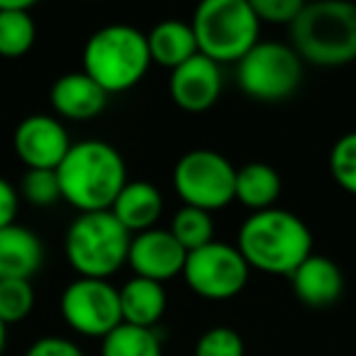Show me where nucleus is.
Segmentation results:
<instances>
[{
    "mask_svg": "<svg viewBox=\"0 0 356 356\" xmlns=\"http://www.w3.org/2000/svg\"><path fill=\"white\" fill-rule=\"evenodd\" d=\"M61 198L81 213L110 210L127 184L124 159L113 144L100 139L71 144L64 161L56 168Z\"/></svg>",
    "mask_w": 356,
    "mask_h": 356,
    "instance_id": "1",
    "label": "nucleus"
},
{
    "mask_svg": "<svg viewBox=\"0 0 356 356\" xmlns=\"http://www.w3.org/2000/svg\"><path fill=\"white\" fill-rule=\"evenodd\" d=\"M237 249L249 268L291 276L312 254V234L291 210L268 208L244 220L237 234Z\"/></svg>",
    "mask_w": 356,
    "mask_h": 356,
    "instance_id": "2",
    "label": "nucleus"
},
{
    "mask_svg": "<svg viewBox=\"0 0 356 356\" xmlns=\"http://www.w3.org/2000/svg\"><path fill=\"white\" fill-rule=\"evenodd\" d=\"M291 47L312 66L351 64L356 59V3L317 0L305 3L291 22Z\"/></svg>",
    "mask_w": 356,
    "mask_h": 356,
    "instance_id": "3",
    "label": "nucleus"
},
{
    "mask_svg": "<svg viewBox=\"0 0 356 356\" xmlns=\"http://www.w3.org/2000/svg\"><path fill=\"white\" fill-rule=\"evenodd\" d=\"M152 66L147 35L132 25H108L90 35L83 49V74L105 93H122L144 79Z\"/></svg>",
    "mask_w": 356,
    "mask_h": 356,
    "instance_id": "4",
    "label": "nucleus"
},
{
    "mask_svg": "<svg viewBox=\"0 0 356 356\" xmlns=\"http://www.w3.org/2000/svg\"><path fill=\"white\" fill-rule=\"evenodd\" d=\"M193 35L198 54L215 64L239 61L259 42V22L252 0H203L195 8Z\"/></svg>",
    "mask_w": 356,
    "mask_h": 356,
    "instance_id": "5",
    "label": "nucleus"
},
{
    "mask_svg": "<svg viewBox=\"0 0 356 356\" xmlns=\"http://www.w3.org/2000/svg\"><path fill=\"white\" fill-rule=\"evenodd\" d=\"M132 234L115 220L110 210L81 213L69 225L64 239L66 259L81 278H103L118 273L127 264Z\"/></svg>",
    "mask_w": 356,
    "mask_h": 356,
    "instance_id": "6",
    "label": "nucleus"
},
{
    "mask_svg": "<svg viewBox=\"0 0 356 356\" xmlns=\"http://www.w3.org/2000/svg\"><path fill=\"white\" fill-rule=\"evenodd\" d=\"M237 83L249 98L278 103L300 88L302 61L291 44L257 42L237 61Z\"/></svg>",
    "mask_w": 356,
    "mask_h": 356,
    "instance_id": "7",
    "label": "nucleus"
},
{
    "mask_svg": "<svg viewBox=\"0 0 356 356\" xmlns=\"http://www.w3.org/2000/svg\"><path fill=\"white\" fill-rule=\"evenodd\" d=\"M237 168L213 149L186 152L173 166V188L188 208L213 213L234 200Z\"/></svg>",
    "mask_w": 356,
    "mask_h": 356,
    "instance_id": "8",
    "label": "nucleus"
},
{
    "mask_svg": "<svg viewBox=\"0 0 356 356\" xmlns=\"http://www.w3.org/2000/svg\"><path fill=\"white\" fill-rule=\"evenodd\" d=\"M184 278L188 288L208 300H229L239 296L249 281V264L237 247L210 242L188 252L184 264Z\"/></svg>",
    "mask_w": 356,
    "mask_h": 356,
    "instance_id": "9",
    "label": "nucleus"
},
{
    "mask_svg": "<svg viewBox=\"0 0 356 356\" xmlns=\"http://www.w3.org/2000/svg\"><path fill=\"white\" fill-rule=\"evenodd\" d=\"M66 325L83 337H108L122 322L120 293L103 278H76L61 293Z\"/></svg>",
    "mask_w": 356,
    "mask_h": 356,
    "instance_id": "10",
    "label": "nucleus"
},
{
    "mask_svg": "<svg viewBox=\"0 0 356 356\" xmlns=\"http://www.w3.org/2000/svg\"><path fill=\"white\" fill-rule=\"evenodd\" d=\"M15 152L27 168H49L56 171L71 149L66 127L49 115H30L15 129Z\"/></svg>",
    "mask_w": 356,
    "mask_h": 356,
    "instance_id": "11",
    "label": "nucleus"
},
{
    "mask_svg": "<svg viewBox=\"0 0 356 356\" xmlns=\"http://www.w3.org/2000/svg\"><path fill=\"white\" fill-rule=\"evenodd\" d=\"M186 257H188V252L173 239L168 229L152 227L132 237L127 264L134 271V276L166 283L176 278L178 273H184Z\"/></svg>",
    "mask_w": 356,
    "mask_h": 356,
    "instance_id": "12",
    "label": "nucleus"
},
{
    "mask_svg": "<svg viewBox=\"0 0 356 356\" xmlns=\"http://www.w3.org/2000/svg\"><path fill=\"white\" fill-rule=\"evenodd\" d=\"M168 93L178 108L188 110V113H203V110L213 108L222 93L220 64L210 61L203 54H195L193 59L171 71Z\"/></svg>",
    "mask_w": 356,
    "mask_h": 356,
    "instance_id": "13",
    "label": "nucleus"
},
{
    "mask_svg": "<svg viewBox=\"0 0 356 356\" xmlns=\"http://www.w3.org/2000/svg\"><path fill=\"white\" fill-rule=\"evenodd\" d=\"M288 278H291L298 300L310 307H330L332 302L339 300L344 291L341 268L332 259L320 257V254H310Z\"/></svg>",
    "mask_w": 356,
    "mask_h": 356,
    "instance_id": "14",
    "label": "nucleus"
},
{
    "mask_svg": "<svg viewBox=\"0 0 356 356\" xmlns=\"http://www.w3.org/2000/svg\"><path fill=\"white\" fill-rule=\"evenodd\" d=\"M51 105L66 120H93L108 105V93L83 71H71L51 86Z\"/></svg>",
    "mask_w": 356,
    "mask_h": 356,
    "instance_id": "15",
    "label": "nucleus"
},
{
    "mask_svg": "<svg viewBox=\"0 0 356 356\" xmlns=\"http://www.w3.org/2000/svg\"><path fill=\"white\" fill-rule=\"evenodd\" d=\"M44 261V247L32 229L8 225L0 229V281L22 278L30 281Z\"/></svg>",
    "mask_w": 356,
    "mask_h": 356,
    "instance_id": "16",
    "label": "nucleus"
},
{
    "mask_svg": "<svg viewBox=\"0 0 356 356\" xmlns=\"http://www.w3.org/2000/svg\"><path fill=\"white\" fill-rule=\"evenodd\" d=\"M110 213L129 234H139L154 227L159 215L163 213V198L156 186L149 184V181H127L120 195L115 198Z\"/></svg>",
    "mask_w": 356,
    "mask_h": 356,
    "instance_id": "17",
    "label": "nucleus"
},
{
    "mask_svg": "<svg viewBox=\"0 0 356 356\" xmlns=\"http://www.w3.org/2000/svg\"><path fill=\"white\" fill-rule=\"evenodd\" d=\"M118 293H120V315H122L124 325L152 330L161 320L163 312H166V291H163V283L134 276Z\"/></svg>",
    "mask_w": 356,
    "mask_h": 356,
    "instance_id": "18",
    "label": "nucleus"
},
{
    "mask_svg": "<svg viewBox=\"0 0 356 356\" xmlns=\"http://www.w3.org/2000/svg\"><path fill=\"white\" fill-rule=\"evenodd\" d=\"M147 47L152 64L166 66L171 71L198 54L193 27L184 20H161L154 25L147 35Z\"/></svg>",
    "mask_w": 356,
    "mask_h": 356,
    "instance_id": "19",
    "label": "nucleus"
},
{
    "mask_svg": "<svg viewBox=\"0 0 356 356\" xmlns=\"http://www.w3.org/2000/svg\"><path fill=\"white\" fill-rule=\"evenodd\" d=\"M281 195V176L273 166L261 161H252L247 166L237 168L234 178V200L247 205L254 213L273 208V203Z\"/></svg>",
    "mask_w": 356,
    "mask_h": 356,
    "instance_id": "20",
    "label": "nucleus"
},
{
    "mask_svg": "<svg viewBox=\"0 0 356 356\" xmlns=\"http://www.w3.org/2000/svg\"><path fill=\"white\" fill-rule=\"evenodd\" d=\"M32 0H0V54L22 56L32 49L37 37L35 20L30 15Z\"/></svg>",
    "mask_w": 356,
    "mask_h": 356,
    "instance_id": "21",
    "label": "nucleus"
},
{
    "mask_svg": "<svg viewBox=\"0 0 356 356\" xmlns=\"http://www.w3.org/2000/svg\"><path fill=\"white\" fill-rule=\"evenodd\" d=\"M100 356H161V341L154 330L120 322L108 337H103Z\"/></svg>",
    "mask_w": 356,
    "mask_h": 356,
    "instance_id": "22",
    "label": "nucleus"
},
{
    "mask_svg": "<svg viewBox=\"0 0 356 356\" xmlns=\"http://www.w3.org/2000/svg\"><path fill=\"white\" fill-rule=\"evenodd\" d=\"M168 232L173 234V239H176L186 252H195V249H200V247H205V244L213 242L215 225H213L210 213L184 205V208L173 215Z\"/></svg>",
    "mask_w": 356,
    "mask_h": 356,
    "instance_id": "23",
    "label": "nucleus"
},
{
    "mask_svg": "<svg viewBox=\"0 0 356 356\" xmlns=\"http://www.w3.org/2000/svg\"><path fill=\"white\" fill-rule=\"evenodd\" d=\"M32 307H35V291L30 281H22V278L0 281V322L3 325L25 320Z\"/></svg>",
    "mask_w": 356,
    "mask_h": 356,
    "instance_id": "24",
    "label": "nucleus"
},
{
    "mask_svg": "<svg viewBox=\"0 0 356 356\" xmlns=\"http://www.w3.org/2000/svg\"><path fill=\"white\" fill-rule=\"evenodd\" d=\"M330 173L339 188L356 195V132L341 134L330 152Z\"/></svg>",
    "mask_w": 356,
    "mask_h": 356,
    "instance_id": "25",
    "label": "nucleus"
},
{
    "mask_svg": "<svg viewBox=\"0 0 356 356\" xmlns=\"http://www.w3.org/2000/svg\"><path fill=\"white\" fill-rule=\"evenodd\" d=\"M22 195L32 205H51L61 198L59 178L49 168H27L22 178Z\"/></svg>",
    "mask_w": 356,
    "mask_h": 356,
    "instance_id": "26",
    "label": "nucleus"
},
{
    "mask_svg": "<svg viewBox=\"0 0 356 356\" xmlns=\"http://www.w3.org/2000/svg\"><path fill=\"white\" fill-rule=\"evenodd\" d=\"M195 356H244V341L232 327H213L195 341Z\"/></svg>",
    "mask_w": 356,
    "mask_h": 356,
    "instance_id": "27",
    "label": "nucleus"
},
{
    "mask_svg": "<svg viewBox=\"0 0 356 356\" xmlns=\"http://www.w3.org/2000/svg\"><path fill=\"white\" fill-rule=\"evenodd\" d=\"M302 0H252V8L257 13L259 22H271V25H288L300 15Z\"/></svg>",
    "mask_w": 356,
    "mask_h": 356,
    "instance_id": "28",
    "label": "nucleus"
},
{
    "mask_svg": "<svg viewBox=\"0 0 356 356\" xmlns=\"http://www.w3.org/2000/svg\"><path fill=\"white\" fill-rule=\"evenodd\" d=\"M25 356H86L79 344L64 337H42L27 349Z\"/></svg>",
    "mask_w": 356,
    "mask_h": 356,
    "instance_id": "29",
    "label": "nucleus"
},
{
    "mask_svg": "<svg viewBox=\"0 0 356 356\" xmlns=\"http://www.w3.org/2000/svg\"><path fill=\"white\" fill-rule=\"evenodd\" d=\"M20 208V195L13 188L10 181L0 178V229L8 225H15V215Z\"/></svg>",
    "mask_w": 356,
    "mask_h": 356,
    "instance_id": "30",
    "label": "nucleus"
},
{
    "mask_svg": "<svg viewBox=\"0 0 356 356\" xmlns=\"http://www.w3.org/2000/svg\"><path fill=\"white\" fill-rule=\"evenodd\" d=\"M6 327H8V325H3V322H0V354H3V349H6V339H8Z\"/></svg>",
    "mask_w": 356,
    "mask_h": 356,
    "instance_id": "31",
    "label": "nucleus"
}]
</instances>
